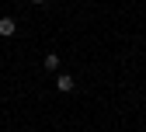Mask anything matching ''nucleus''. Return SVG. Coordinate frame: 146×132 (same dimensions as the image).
Returning <instances> with one entry per match:
<instances>
[{
    "instance_id": "nucleus-1",
    "label": "nucleus",
    "mask_w": 146,
    "mask_h": 132,
    "mask_svg": "<svg viewBox=\"0 0 146 132\" xmlns=\"http://www.w3.org/2000/svg\"><path fill=\"white\" fill-rule=\"evenodd\" d=\"M14 31H17V21H14V17H0V35H4V38H11Z\"/></svg>"
},
{
    "instance_id": "nucleus-2",
    "label": "nucleus",
    "mask_w": 146,
    "mask_h": 132,
    "mask_svg": "<svg viewBox=\"0 0 146 132\" xmlns=\"http://www.w3.org/2000/svg\"><path fill=\"white\" fill-rule=\"evenodd\" d=\"M56 87H59L63 94H70V90H73V77H56Z\"/></svg>"
},
{
    "instance_id": "nucleus-3",
    "label": "nucleus",
    "mask_w": 146,
    "mask_h": 132,
    "mask_svg": "<svg viewBox=\"0 0 146 132\" xmlns=\"http://www.w3.org/2000/svg\"><path fill=\"white\" fill-rule=\"evenodd\" d=\"M45 70H49V73H56V70H59V56H56V52H49V56H45Z\"/></svg>"
},
{
    "instance_id": "nucleus-4",
    "label": "nucleus",
    "mask_w": 146,
    "mask_h": 132,
    "mask_svg": "<svg viewBox=\"0 0 146 132\" xmlns=\"http://www.w3.org/2000/svg\"><path fill=\"white\" fill-rule=\"evenodd\" d=\"M31 4H45V0H31Z\"/></svg>"
}]
</instances>
